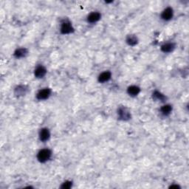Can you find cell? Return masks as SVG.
Returning <instances> with one entry per match:
<instances>
[{
  "label": "cell",
  "instance_id": "1",
  "mask_svg": "<svg viewBox=\"0 0 189 189\" xmlns=\"http://www.w3.org/2000/svg\"><path fill=\"white\" fill-rule=\"evenodd\" d=\"M52 152L48 148H44L40 150L37 155V159L39 162H45L51 157Z\"/></svg>",
  "mask_w": 189,
  "mask_h": 189
},
{
  "label": "cell",
  "instance_id": "2",
  "mask_svg": "<svg viewBox=\"0 0 189 189\" xmlns=\"http://www.w3.org/2000/svg\"><path fill=\"white\" fill-rule=\"evenodd\" d=\"M74 31L73 25L70 22H62L61 26V33L62 34H70Z\"/></svg>",
  "mask_w": 189,
  "mask_h": 189
},
{
  "label": "cell",
  "instance_id": "3",
  "mask_svg": "<svg viewBox=\"0 0 189 189\" xmlns=\"http://www.w3.org/2000/svg\"><path fill=\"white\" fill-rule=\"evenodd\" d=\"M51 94V90L48 88H45L44 90H41L36 94V98L39 101H43L48 98Z\"/></svg>",
  "mask_w": 189,
  "mask_h": 189
},
{
  "label": "cell",
  "instance_id": "4",
  "mask_svg": "<svg viewBox=\"0 0 189 189\" xmlns=\"http://www.w3.org/2000/svg\"><path fill=\"white\" fill-rule=\"evenodd\" d=\"M118 114L119 115V118H120V119H121V120H127L131 118V114L126 107L119 108Z\"/></svg>",
  "mask_w": 189,
  "mask_h": 189
},
{
  "label": "cell",
  "instance_id": "5",
  "mask_svg": "<svg viewBox=\"0 0 189 189\" xmlns=\"http://www.w3.org/2000/svg\"><path fill=\"white\" fill-rule=\"evenodd\" d=\"M173 15H174V11H173V9L171 8H166L165 10L162 11V14H161V18L163 20L166 21H169L170 19H172Z\"/></svg>",
  "mask_w": 189,
  "mask_h": 189
},
{
  "label": "cell",
  "instance_id": "6",
  "mask_svg": "<svg viewBox=\"0 0 189 189\" xmlns=\"http://www.w3.org/2000/svg\"><path fill=\"white\" fill-rule=\"evenodd\" d=\"M50 137V132L48 129L47 128H43L40 130L39 132V138L40 141L42 142H46L48 141Z\"/></svg>",
  "mask_w": 189,
  "mask_h": 189
},
{
  "label": "cell",
  "instance_id": "7",
  "mask_svg": "<svg viewBox=\"0 0 189 189\" xmlns=\"http://www.w3.org/2000/svg\"><path fill=\"white\" fill-rule=\"evenodd\" d=\"M101 17V13H98V12H92L87 17V21L90 23H95V22L100 20Z\"/></svg>",
  "mask_w": 189,
  "mask_h": 189
},
{
  "label": "cell",
  "instance_id": "8",
  "mask_svg": "<svg viewBox=\"0 0 189 189\" xmlns=\"http://www.w3.org/2000/svg\"><path fill=\"white\" fill-rule=\"evenodd\" d=\"M47 73V70L45 69V67H44L43 66H38L36 67V69L35 70V76L38 78H41L45 77V75Z\"/></svg>",
  "mask_w": 189,
  "mask_h": 189
},
{
  "label": "cell",
  "instance_id": "9",
  "mask_svg": "<svg viewBox=\"0 0 189 189\" xmlns=\"http://www.w3.org/2000/svg\"><path fill=\"white\" fill-rule=\"evenodd\" d=\"M112 74L109 71H106L102 73L101 74L99 75L98 76V81L100 83H105V82L108 81L110 78H111Z\"/></svg>",
  "mask_w": 189,
  "mask_h": 189
},
{
  "label": "cell",
  "instance_id": "10",
  "mask_svg": "<svg viewBox=\"0 0 189 189\" xmlns=\"http://www.w3.org/2000/svg\"><path fill=\"white\" fill-rule=\"evenodd\" d=\"M140 92H141V89L137 86H131L127 89L128 94L130 96H132V97L137 96L140 93Z\"/></svg>",
  "mask_w": 189,
  "mask_h": 189
},
{
  "label": "cell",
  "instance_id": "11",
  "mask_svg": "<svg viewBox=\"0 0 189 189\" xmlns=\"http://www.w3.org/2000/svg\"><path fill=\"white\" fill-rule=\"evenodd\" d=\"M175 45L174 43H166L161 46V50L163 52H171L174 50Z\"/></svg>",
  "mask_w": 189,
  "mask_h": 189
},
{
  "label": "cell",
  "instance_id": "12",
  "mask_svg": "<svg viewBox=\"0 0 189 189\" xmlns=\"http://www.w3.org/2000/svg\"><path fill=\"white\" fill-rule=\"evenodd\" d=\"M27 50L26 48H19L14 52V56L16 59H21L25 56L27 54Z\"/></svg>",
  "mask_w": 189,
  "mask_h": 189
},
{
  "label": "cell",
  "instance_id": "13",
  "mask_svg": "<svg viewBox=\"0 0 189 189\" xmlns=\"http://www.w3.org/2000/svg\"><path fill=\"white\" fill-rule=\"evenodd\" d=\"M127 42L130 46H134L138 42L137 36H134V35H129L127 38Z\"/></svg>",
  "mask_w": 189,
  "mask_h": 189
},
{
  "label": "cell",
  "instance_id": "14",
  "mask_svg": "<svg viewBox=\"0 0 189 189\" xmlns=\"http://www.w3.org/2000/svg\"><path fill=\"white\" fill-rule=\"evenodd\" d=\"M171 111H172V106L169 104L164 105V106H162L160 109L161 113H162L163 115H165V116H167V115H170Z\"/></svg>",
  "mask_w": 189,
  "mask_h": 189
},
{
  "label": "cell",
  "instance_id": "15",
  "mask_svg": "<svg viewBox=\"0 0 189 189\" xmlns=\"http://www.w3.org/2000/svg\"><path fill=\"white\" fill-rule=\"evenodd\" d=\"M153 98L155 100H157V101H164L166 100V96L164 95V94L160 93V92L155 91V92L153 93Z\"/></svg>",
  "mask_w": 189,
  "mask_h": 189
},
{
  "label": "cell",
  "instance_id": "16",
  "mask_svg": "<svg viewBox=\"0 0 189 189\" xmlns=\"http://www.w3.org/2000/svg\"><path fill=\"white\" fill-rule=\"evenodd\" d=\"M26 90H27V89H25L24 86H19L18 87L16 88L15 94L18 96L23 95L26 93Z\"/></svg>",
  "mask_w": 189,
  "mask_h": 189
},
{
  "label": "cell",
  "instance_id": "17",
  "mask_svg": "<svg viewBox=\"0 0 189 189\" xmlns=\"http://www.w3.org/2000/svg\"><path fill=\"white\" fill-rule=\"evenodd\" d=\"M71 187H72V182L66 181L65 182V183H63L61 188L63 189H68V188H70Z\"/></svg>",
  "mask_w": 189,
  "mask_h": 189
}]
</instances>
